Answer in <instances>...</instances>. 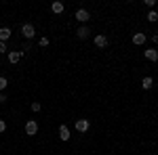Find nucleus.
Instances as JSON below:
<instances>
[{"label": "nucleus", "instance_id": "2eb2a0df", "mask_svg": "<svg viewBox=\"0 0 158 155\" xmlns=\"http://www.w3.org/2000/svg\"><path fill=\"white\" fill-rule=\"evenodd\" d=\"M9 86V80L4 78V76H0V92H4V88Z\"/></svg>", "mask_w": 158, "mask_h": 155}, {"label": "nucleus", "instance_id": "20e7f679", "mask_svg": "<svg viewBox=\"0 0 158 155\" xmlns=\"http://www.w3.org/2000/svg\"><path fill=\"white\" fill-rule=\"evenodd\" d=\"M74 17H76V19H78V21H80V23H86V21H89V19H91V13L86 11V9H78V11H76V15H74Z\"/></svg>", "mask_w": 158, "mask_h": 155}, {"label": "nucleus", "instance_id": "39448f33", "mask_svg": "<svg viewBox=\"0 0 158 155\" xmlns=\"http://www.w3.org/2000/svg\"><path fill=\"white\" fill-rule=\"evenodd\" d=\"M23 57V50H9V63L15 65V63H19Z\"/></svg>", "mask_w": 158, "mask_h": 155}, {"label": "nucleus", "instance_id": "1a4fd4ad", "mask_svg": "<svg viewBox=\"0 0 158 155\" xmlns=\"http://www.w3.org/2000/svg\"><path fill=\"white\" fill-rule=\"evenodd\" d=\"M148 36L146 34H141V32H137V34H133V44L135 46H141V44H146Z\"/></svg>", "mask_w": 158, "mask_h": 155}, {"label": "nucleus", "instance_id": "6e6552de", "mask_svg": "<svg viewBox=\"0 0 158 155\" xmlns=\"http://www.w3.org/2000/svg\"><path fill=\"white\" fill-rule=\"evenodd\" d=\"M76 36L80 38V40H86V38L91 36V29H89V27H86V25H80V27H78V29H76Z\"/></svg>", "mask_w": 158, "mask_h": 155}, {"label": "nucleus", "instance_id": "0eeeda50", "mask_svg": "<svg viewBox=\"0 0 158 155\" xmlns=\"http://www.w3.org/2000/svg\"><path fill=\"white\" fill-rule=\"evenodd\" d=\"M143 57H146L148 61H152V63H156L158 61V50L156 48H148V50H143Z\"/></svg>", "mask_w": 158, "mask_h": 155}, {"label": "nucleus", "instance_id": "9b49d317", "mask_svg": "<svg viewBox=\"0 0 158 155\" xmlns=\"http://www.w3.org/2000/svg\"><path fill=\"white\" fill-rule=\"evenodd\" d=\"M95 46L106 48V46H108V38L103 36V34H97V36H95Z\"/></svg>", "mask_w": 158, "mask_h": 155}, {"label": "nucleus", "instance_id": "423d86ee", "mask_svg": "<svg viewBox=\"0 0 158 155\" xmlns=\"http://www.w3.org/2000/svg\"><path fill=\"white\" fill-rule=\"evenodd\" d=\"M70 136H72V134H70V128H68L65 124H61V126H59V138L63 141V143H68Z\"/></svg>", "mask_w": 158, "mask_h": 155}, {"label": "nucleus", "instance_id": "4be33fe9", "mask_svg": "<svg viewBox=\"0 0 158 155\" xmlns=\"http://www.w3.org/2000/svg\"><path fill=\"white\" fill-rule=\"evenodd\" d=\"M0 103H6V95L4 92H0Z\"/></svg>", "mask_w": 158, "mask_h": 155}, {"label": "nucleus", "instance_id": "f8f14e48", "mask_svg": "<svg viewBox=\"0 0 158 155\" xmlns=\"http://www.w3.org/2000/svg\"><path fill=\"white\" fill-rule=\"evenodd\" d=\"M11 38V27H0V42H6Z\"/></svg>", "mask_w": 158, "mask_h": 155}, {"label": "nucleus", "instance_id": "dca6fc26", "mask_svg": "<svg viewBox=\"0 0 158 155\" xmlns=\"http://www.w3.org/2000/svg\"><path fill=\"white\" fill-rule=\"evenodd\" d=\"M40 109H42V105H40L38 101H34V103H32V111H34V113H38Z\"/></svg>", "mask_w": 158, "mask_h": 155}, {"label": "nucleus", "instance_id": "5701e85b", "mask_svg": "<svg viewBox=\"0 0 158 155\" xmlns=\"http://www.w3.org/2000/svg\"><path fill=\"white\" fill-rule=\"evenodd\" d=\"M152 42H154V44H158V34H154V36H152Z\"/></svg>", "mask_w": 158, "mask_h": 155}, {"label": "nucleus", "instance_id": "9d476101", "mask_svg": "<svg viewBox=\"0 0 158 155\" xmlns=\"http://www.w3.org/2000/svg\"><path fill=\"white\" fill-rule=\"evenodd\" d=\"M63 9H65V4H63V2H59V0H55V2L51 4V13H55V15H61V13H63Z\"/></svg>", "mask_w": 158, "mask_h": 155}, {"label": "nucleus", "instance_id": "412c9836", "mask_svg": "<svg viewBox=\"0 0 158 155\" xmlns=\"http://www.w3.org/2000/svg\"><path fill=\"white\" fill-rule=\"evenodd\" d=\"M21 48H23V50H30V48H32V44H30V42H23V46H21Z\"/></svg>", "mask_w": 158, "mask_h": 155}, {"label": "nucleus", "instance_id": "6ab92c4d", "mask_svg": "<svg viewBox=\"0 0 158 155\" xmlns=\"http://www.w3.org/2000/svg\"><path fill=\"white\" fill-rule=\"evenodd\" d=\"M2 52H9V48H6V42H0V55Z\"/></svg>", "mask_w": 158, "mask_h": 155}, {"label": "nucleus", "instance_id": "f257e3e1", "mask_svg": "<svg viewBox=\"0 0 158 155\" xmlns=\"http://www.w3.org/2000/svg\"><path fill=\"white\" fill-rule=\"evenodd\" d=\"M21 34H23L25 40H32V38L36 36V27H34L32 23H23L21 25Z\"/></svg>", "mask_w": 158, "mask_h": 155}, {"label": "nucleus", "instance_id": "f3484780", "mask_svg": "<svg viewBox=\"0 0 158 155\" xmlns=\"http://www.w3.org/2000/svg\"><path fill=\"white\" fill-rule=\"evenodd\" d=\"M146 2V6H150V11H154V6H156V0H143Z\"/></svg>", "mask_w": 158, "mask_h": 155}, {"label": "nucleus", "instance_id": "7ed1b4c3", "mask_svg": "<svg viewBox=\"0 0 158 155\" xmlns=\"http://www.w3.org/2000/svg\"><path fill=\"white\" fill-rule=\"evenodd\" d=\"M89 128H91V122H89L86 118L76 119V130H78V132H82V134H85V132H89Z\"/></svg>", "mask_w": 158, "mask_h": 155}, {"label": "nucleus", "instance_id": "aec40b11", "mask_svg": "<svg viewBox=\"0 0 158 155\" xmlns=\"http://www.w3.org/2000/svg\"><path fill=\"white\" fill-rule=\"evenodd\" d=\"M4 130H6V122H4V119H0V134H2Z\"/></svg>", "mask_w": 158, "mask_h": 155}, {"label": "nucleus", "instance_id": "4468645a", "mask_svg": "<svg viewBox=\"0 0 158 155\" xmlns=\"http://www.w3.org/2000/svg\"><path fill=\"white\" fill-rule=\"evenodd\" d=\"M146 17H148V21H150V23H154V21H158V13H156V11H150V13L146 15Z\"/></svg>", "mask_w": 158, "mask_h": 155}, {"label": "nucleus", "instance_id": "a211bd4d", "mask_svg": "<svg viewBox=\"0 0 158 155\" xmlns=\"http://www.w3.org/2000/svg\"><path fill=\"white\" fill-rule=\"evenodd\" d=\"M38 44H40L42 48H44V46H49V38H40V40H38Z\"/></svg>", "mask_w": 158, "mask_h": 155}, {"label": "nucleus", "instance_id": "f03ea898", "mask_svg": "<svg viewBox=\"0 0 158 155\" xmlns=\"http://www.w3.org/2000/svg\"><path fill=\"white\" fill-rule=\"evenodd\" d=\"M25 134H27V136H34V134H38V122H36V119L25 122Z\"/></svg>", "mask_w": 158, "mask_h": 155}, {"label": "nucleus", "instance_id": "ddd939ff", "mask_svg": "<svg viewBox=\"0 0 158 155\" xmlns=\"http://www.w3.org/2000/svg\"><path fill=\"white\" fill-rule=\"evenodd\" d=\"M152 86H154V80H152L150 76H146V78L141 80V88H143V90H150Z\"/></svg>", "mask_w": 158, "mask_h": 155}]
</instances>
